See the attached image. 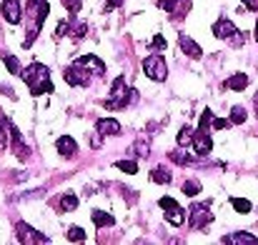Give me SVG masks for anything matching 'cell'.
<instances>
[{
    "instance_id": "6da1fadb",
    "label": "cell",
    "mask_w": 258,
    "mask_h": 245,
    "mask_svg": "<svg viewBox=\"0 0 258 245\" xmlns=\"http://www.w3.org/2000/svg\"><path fill=\"white\" fill-rule=\"evenodd\" d=\"M20 78L25 80L28 85V90H30V95H35V98H40V95H48V93H53V83H50V70L43 65V63H33V65H28L23 73H20Z\"/></svg>"
},
{
    "instance_id": "7a4b0ae2",
    "label": "cell",
    "mask_w": 258,
    "mask_h": 245,
    "mask_svg": "<svg viewBox=\"0 0 258 245\" xmlns=\"http://www.w3.org/2000/svg\"><path fill=\"white\" fill-rule=\"evenodd\" d=\"M48 13H50L48 0H28V13H25V18H33V25H30V35L23 40V48H30V45H33V40L38 38V33H40V28H43V23H45V18H48Z\"/></svg>"
},
{
    "instance_id": "3957f363",
    "label": "cell",
    "mask_w": 258,
    "mask_h": 245,
    "mask_svg": "<svg viewBox=\"0 0 258 245\" xmlns=\"http://www.w3.org/2000/svg\"><path fill=\"white\" fill-rule=\"evenodd\" d=\"M143 73L151 78V80H166L168 78V65H166V58L161 53H153L143 60Z\"/></svg>"
},
{
    "instance_id": "277c9868",
    "label": "cell",
    "mask_w": 258,
    "mask_h": 245,
    "mask_svg": "<svg viewBox=\"0 0 258 245\" xmlns=\"http://www.w3.org/2000/svg\"><path fill=\"white\" fill-rule=\"evenodd\" d=\"M93 78H95V75L88 70L86 65H81L78 60H76L73 65H68L66 73H63V80L68 83V85H73V88H86V85H90Z\"/></svg>"
},
{
    "instance_id": "5b68a950",
    "label": "cell",
    "mask_w": 258,
    "mask_h": 245,
    "mask_svg": "<svg viewBox=\"0 0 258 245\" xmlns=\"http://www.w3.org/2000/svg\"><path fill=\"white\" fill-rule=\"evenodd\" d=\"M211 220H213V213H211V208L203 205V203H198V205H193V208L188 210V225H190L193 230L206 228Z\"/></svg>"
},
{
    "instance_id": "8992f818",
    "label": "cell",
    "mask_w": 258,
    "mask_h": 245,
    "mask_svg": "<svg viewBox=\"0 0 258 245\" xmlns=\"http://www.w3.org/2000/svg\"><path fill=\"white\" fill-rule=\"evenodd\" d=\"M211 30H213V35H216L218 40H233V38L241 33V30L228 20V18H218V20L213 23V28H211Z\"/></svg>"
},
{
    "instance_id": "52a82bcc",
    "label": "cell",
    "mask_w": 258,
    "mask_h": 245,
    "mask_svg": "<svg viewBox=\"0 0 258 245\" xmlns=\"http://www.w3.org/2000/svg\"><path fill=\"white\" fill-rule=\"evenodd\" d=\"M15 230H18V240H20V243H50L48 235L38 233L35 228H30V225H25V223H18Z\"/></svg>"
},
{
    "instance_id": "ba28073f",
    "label": "cell",
    "mask_w": 258,
    "mask_h": 245,
    "mask_svg": "<svg viewBox=\"0 0 258 245\" xmlns=\"http://www.w3.org/2000/svg\"><path fill=\"white\" fill-rule=\"evenodd\" d=\"M0 13H3V18H5L10 25H18L20 18H23L20 0H3V3H0Z\"/></svg>"
},
{
    "instance_id": "9c48e42d",
    "label": "cell",
    "mask_w": 258,
    "mask_h": 245,
    "mask_svg": "<svg viewBox=\"0 0 258 245\" xmlns=\"http://www.w3.org/2000/svg\"><path fill=\"white\" fill-rule=\"evenodd\" d=\"M178 45H180V50L188 55V58H193V60H198L201 55H203V50H201V45L193 40V38H188L185 33H180L178 35Z\"/></svg>"
},
{
    "instance_id": "30bf717a",
    "label": "cell",
    "mask_w": 258,
    "mask_h": 245,
    "mask_svg": "<svg viewBox=\"0 0 258 245\" xmlns=\"http://www.w3.org/2000/svg\"><path fill=\"white\" fill-rule=\"evenodd\" d=\"M55 150L63 155V158H76L78 155V143L71 138V135H60L55 140Z\"/></svg>"
},
{
    "instance_id": "8fae6325",
    "label": "cell",
    "mask_w": 258,
    "mask_h": 245,
    "mask_svg": "<svg viewBox=\"0 0 258 245\" xmlns=\"http://www.w3.org/2000/svg\"><path fill=\"white\" fill-rule=\"evenodd\" d=\"M211 150H213L211 135H208V133H196V138H193V153L201 155V158H206Z\"/></svg>"
},
{
    "instance_id": "7c38bea8",
    "label": "cell",
    "mask_w": 258,
    "mask_h": 245,
    "mask_svg": "<svg viewBox=\"0 0 258 245\" xmlns=\"http://www.w3.org/2000/svg\"><path fill=\"white\" fill-rule=\"evenodd\" d=\"M95 130H98V135H120V123L118 120H113V118H100L98 123H95Z\"/></svg>"
},
{
    "instance_id": "4fadbf2b",
    "label": "cell",
    "mask_w": 258,
    "mask_h": 245,
    "mask_svg": "<svg viewBox=\"0 0 258 245\" xmlns=\"http://www.w3.org/2000/svg\"><path fill=\"white\" fill-rule=\"evenodd\" d=\"M10 148H13V153L20 158V160H25L28 158V145L23 143V138H20V130L13 125L10 128Z\"/></svg>"
},
{
    "instance_id": "5bb4252c",
    "label": "cell",
    "mask_w": 258,
    "mask_h": 245,
    "mask_svg": "<svg viewBox=\"0 0 258 245\" xmlns=\"http://www.w3.org/2000/svg\"><path fill=\"white\" fill-rule=\"evenodd\" d=\"M10 128H13V123L5 115H0V150L10 148Z\"/></svg>"
},
{
    "instance_id": "9a60e30c",
    "label": "cell",
    "mask_w": 258,
    "mask_h": 245,
    "mask_svg": "<svg viewBox=\"0 0 258 245\" xmlns=\"http://www.w3.org/2000/svg\"><path fill=\"white\" fill-rule=\"evenodd\" d=\"M90 218H93L95 228H110V225L115 223V218H113L110 213H103V210H93V213H90Z\"/></svg>"
},
{
    "instance_id": "2e32d148",
    "label": "cell",
    "mask_w": 258,
    "mask_h": 245,
    "mask_svg": "<svg viewBox=\"0 0 258 245\" xmlns=\"http://www.w3.org/2000/svg\"><path fill=\"white\" fill-rule=\"evenodd\" d=\"M246 85H248V75H246V73H236V75H231V78L226 80V88H228V90H246Z\"/></svg>"
},
{
    "instance_id": "e0dca14e",
    "label": "cell",
    "mask_w": 258,
    "mask_h": 245,
    "mask_svg": "<svg viewBox=\"0 0 258 245\" xmlns=\"http://www.w3.org/2000/svg\"><path fill=\"white\" fill-rule=\"evenodd\" d=\"M151 180L158 183V185H168L173 180V175L166 170V168H153V170H151Z\"/></svg>"
},
{
    "instance_id": "ac0fdd59",
    "label": "cell",
    "mask_w": 258,
    "mask_h": 245,
    "mask_svg": "<svg viewBox=\"0 0 258 245\" xmlns=\"http://www.w3.org/2000/svg\"><path fill=\"white\" fill-rule=\"evenodd\" d=\"M223 243H231V245H243V243H258V238L248 235V233H233V235H226Z\"/></svg>"
},
{
    "instance_id": "d6986e66",
    "label": "cell",
    "mask_w": 258,
    "mask_h": 245,
    "mask_svg": "<svg viewBox=\"0 0 258 245\" xmlns=\"http://www.w3.org/2000/svg\"><path fill=\"white\" fill-rule=\"evenodd\" d=\"M0 58H3V63L8 65V70H10L13 75H20V73H23V68H20V60H18L15 55H10V53H0Z\"/></svg>"
},
{
    "instance_id": "ffe728a7",
    "label": "cell",
    "mask_w": 258,
    "mask_h": 245,
    "mask_svg": "<svg viewBox=\"0 0 258 245\" xmlns=\"http://www.w3.org/2000/svg\"><path fill=\"white\" fill-rule=\"evenodd\" d=\"M196 133H198V130H193V128L183 125V128H180V133H178V138H175V140H178V145H180V148H183V145H193Z\"/></svg>"
},
{
    "instance_id": "44dd1931",
    "label": "cell",
    "mask_w": 258,
    "mask_h": 245,
    "mask_svg": "<svg viewBox=\"0 0 258 245\" xmlns=\"http://www.w3.org/2000/svg\"><path fill=\"white\" fill-rule=\"evenodd\" d=\"M58 203H60V210H63V213H73V210L78 208V198H76L73 193L60 195V200H58Z\"/></svg>"
},
{
    "instance_id": "7402d4cb",
    "label": "cell",
    "mask_w": 258,
    "mask_h": 245,
    "mask_svg": "<svg viewBox=\"0 0 258 245\" xmlns=\"http://www.w3.org/2000/svg\"><path fill=\"white\" fill-rule=\"evenodd\" d=\"M166 220H168L171 225H183V220H185L183 208L178 205V208H173V210H166Z\"/></svg>"
},
{
    "instance_id": "603a6c76",
    "label": "cell",
    "mask_w": 258,
    "mask_h": 245,
    "mask_svg": "<svg viewBox=\"0 0 258 245\" xmlns=\"http://www.w3.org/2000/svg\"><path fill=\"white\" fill-rule=\"evenodd\" d=\"M211 125H213V113L206 108V110L201 113V120H198V133H208Z\"/></svg>"
},
{
    "instance_id": "cb8c5ba5",
    "label": "cell",
    "mask_w": 258,
    "mask_h": 245,
    "mask_svg": "<svg viewBox=\"0 0 258 245\" xmlns=\"http://www.w3.org/2000/svg\"><path fill=\"white\" fill-rule=\"evenodd\" d=\"M231 205H233V210L236 213H241V215H246V213H251V200H246V198H231Z\"/></svg>"
},
{
    "instance_id": "d4e9b609",
    "label": "cell",
    "mask_w": 258,
    "mask_h": 245,
    "mask_svg": "<svg viewBox=\"0 0 258 245\" xmlns=\"http://www.w3.org/2000/svg\"><path fill=\"white\" fill-rule=\"evenodd\" d=\"M73 18H76V15H71V20H60V23H58L55 38H63V35H73Z\"/></svg>"
},
{
    "instance_id": "484cf974",
    "label": "cell",
    "mask_w": 258,
    "mask_h": 245,
    "mask_svg": "<svg viewBox=\"0 0 258 245\" xmlns=\"http://www.w3.org/2000/svg\"><path fill=\"white\" fill-rule=\"evenodd\" d=\"M246 118H248V115H246V108L236 105V108L231 110V123H233V125H243V123H246Z\"/></svg>"
},
{
    "instance_id": "4316f807",
    "label": "cell",
    "mask_w": 258,
    "mask_h": 245,
    "mask_svg": "<svg viewBox=\"0 0 258 245\" xmlns=\"http://www.w3.org/2000/svg\"><path fill=\"white\" fill-rule=\"evenodd\" d=\"M183 193H185L188 198H196V195L201 193V183H196V180H185V183H183Z\"/></svg>"
},
{
    "instance_id": "83f0119b",
    "label": "cell",
    "mask_w": 258,
    "mask_h": 245,
    "mask_svg": "<svg viewBox=\"0 0 258 245\" xmlns=\"http://www.w3.org/2000/svg\"><path fill=\"white\" fill-rule=\"evenodd\" d=\"M115 168L123 170V173H128V175H136L138 173V163H133V160H118Z\"/></svg>"
},
{
    "instance_id": "f1b7e54d",
    "label": "cell",
    "mask_w": 258,
    "mask_h": 245,
    "mask_svg": "<svg viewBox=\"0 0 258 245\" xmlns=\"http://www.w3.org/2000/svg\"><path fill=\"white\" fill-rule=\"evenodd\" d=\"M68 240H71V243H81V240H86V230L78 228V225H73V228L68 230Z\"/></svg>"
},
{
    "instance_id": "f546056e",
    "label": "cell",
    "mask_w": 258,
    "mask_h": 245,
    "mask_svg": "<svg viewBox=\"0 0 258 245\" xmlns=\"http://www.w3.org/2000/svg\"><path fill=\"white\" fill-rule=\"evenodd\" d=\"M171 160H173V163H178V165H190V163H193V155L175 150V153H171Z\"/></svg>"
},
{
    "instance_id": "4dcf8cb0",
    "label": "cell",
    "mask_w": 258,
    "mask_h": 245,
    "mask_svg": "<svg viewBox=\"0 0 258 245\" xmlns=\"http://www.w3.org/2000/svg\"><path fill=\"white\" fill-rule=\"evenodd\" d=\"M63 5H66V10H68L71 15H78V13H81L83 0H63Z\"/></svg>"
},
{
    "instance_id": "1f68e13d",
    "label": "cell",
    "mask_w": 258,
    "mask_h": 245,
    "mask_svg": "<svg viewBox=\"0 0 258 245\" xmlns=\"http://www.w3.org/2000/svg\"><path fill=\"white\" fill-rule=\"evenodd\" d=\"M156 3H158V8H163L166 13H173V10H175V5H180L183 0H156Z\"/></svg>"
},
{
    "instance_id": "d6a6232c",
    "label": "cell",
    "mask_w": 258,
    "mask_h": 245,
    "mask_svg": "<svg viewBox=\"0 0 258 245\" xmlns=\"http://www.w3.org/2000/svg\"><path fill=\"white\" fill-rule=\"evenodd\" d=\"M151 48H153V50H166V48H168V43H166V38H163V35H156V38L151 40Z\"/></svg>"
},
{
    "instance_id": "836d02e7",
    "label": "cell",
    "mask_w": 258,
    "mask_h": 245,
    "mask_svg": "<svg viewBox=\"0 0 258 245\" xmlns=\"http://www.w3.org/2000/svg\"><path fill=\"white\" fill-rule=\"evenodd\" d=\"M233 123H231V118L226 120V118H213V130H226V128H231Z\"/></svg>"
},
{
    "instance_id": "e575fe53",
    "label": "cell",
    "mask_w": 258,
    "mask_h": 245,
    "mask_svg": "<svg viewBox=\"0 0 258 245\" xmlns=\"http://www.w3.org/2000/svg\"><path fill=\"white\" fill-rule=\"evenodd\" d=\"M158 205H161L163 210H173V208H178V203H175L173 198H168V195H166V198H161V200H158Z\"/></svg>"
},
{
    "instance_id": "d590c367",
    "label": "cell",
    "mask_w": 258,
    "mask_h": 245,
    "mask_svg": "<svg viewBox=\"0 0 258 245\" xmlns=\"http://www.w3.org/2000/svg\"><path fill=\"white\" fill-rule=\"evenodd\" d=\"M86 33H88L86 23H76V25H73V38H83Z\"/></svg>"
},
{
    "instance_id": "8d00e7d4",
    "label": "cell",
    "mask_w": 258,
    "mask_h": 245,
    "mask_svg": "<svg viewBox=\"0 0 258 245\" xmlns=\"http://www.w3.org/2000/svg\"><path fill=\"white\" fill-rule=\"evenodd\" d=\"M125 0H105V13H110V10H115V8H120Z\"/></svg>"
},
{
    "instance_id": "74e56055",
    "label": "cell",
    "mask_w": 258,
    "mask_h": 245,
    "mask_svg": "<svg viewBox=\"0 0 258 245\" xmlns=\"http://www.w3.org/2000/svg\"><path fill=\"white\" fill-rule=\"evenodd\" d=\"M243 5H246L251 13H256V10H258V0H243Z\"/></svg>"
},
{
    "instance_id": "f35d334b",
    "label": "cell",
    "mask_w": 258,
    "mask_h": 245,
    "mask_svg": "<svg viewBox=\"0 0 258 245\" xmlns=\"http://www.w3.org/2000/svg\"><path fill=\"white\" fill-rule=\"evenodd\" d=\"M253 105H256V113H258V93H256V98H253Z\"/></svg>"
},
{
    "instance_id": "ab89813d",
    "label": "cell",
    "mask_w": 258,
    "mask_h": 245,
    "mask_svg": "<svg viewBox=\"0 0 258 245\" xmlns=\"http://www.w3.org/2000/svg\"><path fill=\"white\" fill-rule=\"evenodd\" d=\"M256 43H258V23H256Z\"/></svg>"
}]
</instances>
